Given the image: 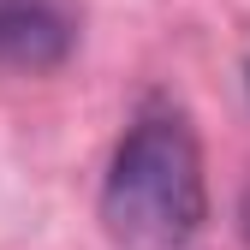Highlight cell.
<instances>
[{
    "label": "cell",
    "mask_w": 250,
    "mask_h": 250,
    "mask_svg": "<svg viewBox=\"0 0 250 250\" xmlns=\"http://www.w3.org/2000/svg\"><path fill=\"white\" fill-rule=\"evenodd\" d=\"M203 155L179 113L155 107L125 131L107 185H102V221L107 238L125 250H179L203 227Z\"/></svg>",
    "instance_id": "6da1fadb"
},
{
    "label": "cell",
    "mask_w": 250,
    "mask_h": 250,
    "mask_svg": "<svg viewBox=\"0 0 250 250\" xmlns=\"http://www.w3.org/2000/svg\"><path fill=\"white\" fill-rule=\"evenodd\" d=\"M78 24L66 0H0V66L48 72L72 54Z\"/></svg>",
    "instance_id": "7a4b0ae2"
}]
</instances>
